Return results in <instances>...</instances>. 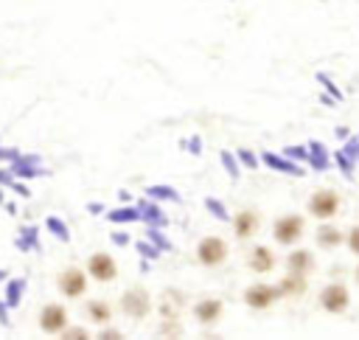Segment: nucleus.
Returning <instances> with one entry per match:
<instances>
[{"label": "nucleus", "mask_w": 359, "mask_h": 340, "mask_svg": "<svg viewBox=\"0 0 359 340\" xmlns=\"http://www.w3.org/2000/svg\"><path fill=\"white\" fill-rule=\"evenodd\" d=\"M339 208H342V197H339L334 188H317V191H311V197H309V202H306L309 216H314V219H320V222L334 219V216L339 214Z\"/></svg>", "instance_id": "f257e3e1"}, {"label": "nucleus", "mask_w": 359, "mask_h": 340, "mask_svg": "<svg viewBox=\"0 0 359 340\" xmlns=\"http://www.w3.org/2000/svg\"><path fill=\"white\" fill-rule=\"evenodd\" d=\"M154 309H157V306H154L151 295H149L143 287H129V289H123V295H121V312H123L126 318L143 320V318L151 315Z\"/></svg>", "instance_id": "f03ea898"}, {"label": "nucleus", "mask_w": 359, "mask_h": 340, "mask_svg": "<svg viewBox=\"0 0 359 340\" xmlns=\"http://www.w3.org/2000/svg\"><path fill=\"white\" fill-rule=\"evenodd\" d=\"M56 287H59V292H62L67 301H79V298H84L87 289H90V275H87V270H81V267H65V270L59 273V278H56Z\"/></svg>", "instance_id": "7ed1b4c3"}, {"label": "nucleus", "mask_w": 359, "mask_h": 340, "mask_svg": "<svg viewBox=\"0 0 359 340\" xmlns=\"http://www.w3.org/2000/svg\"><path fill=\"white\" fill-rule=\"evenodd\" d=\"M303 230H306V219H303L300 214H283V216H278L275 225H272V239H275L280 247H292L294 242H300Z\"/></svg>", "instance_id": "20e7f679"}, {"label": "nucleus", "mask_w": 359, "mask_h": 340, "mask_svg": "<svg viewBox=\"0 0 359 340\" xmlns=\"http://www.w3.org/2000/svg\"><path fill=\"white\" fill-rule=\"evenodd\" d=\"M230 256V247L222 236H202L196 242V261L202 267H222Z\"/></svg>", "instance_id": "39448f33"}, {"label": "nucleus", "mask_w": 359, "mask_h": 340, "mask_svg": "<svg viewBox=\"0 0 359 340\" xmlns=\"http://www.w3.org/2000/svg\"><path fill=\"white\" fill-rule=\"evenodd\" d=\"M84 270H87V275H90L93 281H98V284H109V281L118 278V261H115V256H109V253H104V250L90 253Z\"/></svg>", "instance_id": "423d86ee"}, {"label": "nucleus", "mask_w": 359, "mask_h": 340, "mask_svg": "<svg viewBox=\"0 0 359 340\" xmlns=\"http://www.w3.org/2000/svg\"><path fill=\"white\" fill-rule=\"evenodd\" d=\"M320 306L325 312H331V315H342L351 306V289H348V284L334 281V284L323 287L320 289Z\"/></svg>", "instance_id": "0eeeda50"}, {"label": "nucleus", "mask_w": 359, "mask_h": 340, "mask_svg": "<svg viewBox=\"0 0 359 340\" xmlns=\"http://www.w3.org/2000/svg\"><path fill=\"white\" fill-rule=\"evenodd\" d=\"M278 298H280L278 284H252V287L244 289V306L247 309H255V312L272 309Z\"/></svg>", "instance_id": "6e6552de"}, {"label": "nucleus", "mask_w": 359, "mask_h": 340, "mask_svg": "<svg viewBox=\"0 0 359 340\" xmlns=\"http://www.w3.org/2000/svg\"><path fill=\"white\" fill-rule=\"evenodd\" d=\"M36 323H39V332L42 334H50V337L53 334H62L67 329V309H65V303H45L39 309Z\"/></svg>", "instance_id": "1a4fd4ad"}, {"label": "nucleus", "mask_w": 359, "mask_h": 340, "mask_svg": "<svg viewBox=\"0 0 359 340\" xmlns=\"http://www.w3.org/2000/svg\"><path fill=\"white\" fill-rule=\"evenodd\" d=\"M191 315L199 326H213L219 323V318L224 315V301L222 298H199L194 306H191Z\"/></svg>", "instance_id": "9d476101"}, {"label": "nucleus", "mask_w": 359, "mask_h": 340, "mask_svg": "<svg viewBox=\"0 0 359 340\" xmlns=\"http://www.w3.org/2000/svg\"><path fill=\"white\" fill-rule=\"evenodd\" d=\"M230 222H233V233H236V239H241V242L252 239V236L261 230V214H258V211H252V208L238 211Z\"/></svg>", "instance_id": "9b49d317"}, {"label": "nucleus", "mask_w": 359, "mask_h": 340, "mask_svg": "<svg viewBox=\"0 0 359 340\" xmlns=\"http://www.w3.org/2000/svg\"><path fill=\"white\" fill-rule=\"evenodd\" d=\"M261 163H264L266 169H272V171H280V174H289V177H303V174H306L303 163H294V160H289L283 152H280V155H278V152H261Z\"/></svg>", "instance_id": "f8f14e48"}, {"label": "nucleus", "mask_w": 359, "mask_h": 340, "mask_svg": "<svg viewBox=\"0 0 359 340\" xmlns=\"http://www.w3.org/2000/svg\"><path fill=\"white\" fill-rule=\"evenodd\" d=\"M275 264H278V259H275L272 247H266V244H255V247L250 250V256H247V267H250L255 275H266V273H272Z\"/></svg>", "instance_id": "ddd939ff"}, {"label": "nucleus", "mask_w": 359, "mask_h": 340, "mask_svg": "<svg viewBox=\"0 0 359 340\" xmlns=\"http://www.w3.org/2000/svg\"><path fill=\"white\" fill-rule=\"evenodd\" d=\"M314 267H317V259H314V253L306 250V247H297V250H292V253L286 256V270H289V273L309 275V273H314Z\"/></svg>", "instance_id": "4468645a"}, {"label": "nucleus", "mask_w": 359, "mask_h": 340, "mask_svg": "<svg viewBox=\"0 0 359 340\" xmlns=\"http://www.w3.org/2000/svg\"><path fill=\"white\" fill-rule=\"evenodd\" d=\"M306 289H309V275H300V273L286 270V275L278 281L280 298H300V295H306Z\"/></svg>", "instance_id": "2eb2a0df"}, {"label": "nucleus", "mask_w": 359, "mask_h": 340, "mask_svg": "<svg viewBox=\"0 0 359 340\" xmlns=\"http://www.w3.org/2000/svg\"><path fill=\"white\" fill-rule=\"evenodd\" d=\"M314 242H317L323 250H334V247L345 244V233H342L337 225H331V222H323V225L317 228V233H314Z\"/></svg>", "instance_id": "dca6fc26"}, {"label": "nucleus", "mask_w": 359, "mask_h": 340, "mask_svg": "<svg viewBox=\"0 0 359 340\" xmlns=\"http://www.w3.org/2000/svg\"><path fill=\"white\" fill-rule=\"evenodd\" d=\"M185 303V295L177 292V289H165L160 303H157V312L160 318H168V320H180V306Z\"/></svg>", "instance_id": "f3484780"}, {"label": "nucleus", "mask_w": 359, "mask_h": 340, "mask_svg": "<svg viewBox=\"0 0 359 340\" xmlns=\"http://www.w3.org/2000/svg\"><path fill=\"white\" fill-rule=\"evenodd\" d=\"M84 315H87L90 323H95V326H107V323L112 320V306H109V301L93 298V301L84 303Z\"/></svg>", "instance_id": "a211bd4d"}, {"label": "nucleus", "mask_w": 359, "mask_h": 340, "mask_svg": "<svg viewBox=\"0 0 359 340\" xmlns=\"http://www.w3.org/2000/svg\"><path fill=\"white\" fill-rule=\"evenodd\" d=\"M137 208H140V216H143V222H146V225H151V228H165V225H168V219H165V216H163V211L151 202V197L140 200V202H137Z\"/></svg>", "instance_id": "6ab92c4d"}, {"label": "nucleus", "mask_w": 359, "mask_h": 340, "mask_svg": "<svg viewBox=\"0 0 359 340\" xmlns=\"http://www.w3.org/2000/svg\"><path fill=\"white\" fill-rule=\"evenodd\" d=\"M14 244H17V250H22V253H28V250H36V253H42V244H39V230H36L34 225H25V228H20V233H17Z\"/></svg>", "instance_id": "aec40b11"}, {"label": "nucleus", "mask_w": 359, "mask_h": 340, "mask_svg": "<svg viewBox=\"0 0 359 340\" xmlns=\"http://www.w3.org/2000/svg\"><path fill=\"white\" fill-rule=\"evenodd\" d=\"M107 219H109L112 225L143 222V216H140V208H137V205H121V208H112V211H107Z\"/></svg>", "instance_id": "412c9836"}, {"label": "nucleus", "mask_w": 359, "mask_h": 340, "mask_svg": "<svg viewBox=\"0 0 359 340\" xmlns=\"http://www.w3.org/2000/svg\"><path fill=\"white\" fill-rule=\"evenodd\" d=\"M309 149H311L309 166H311L314 171H323V169H328V166H331V160H328V155H325V146H323L320 140H309Z\"/></svg>", "instance_id": "4be33fe9"}, {"label": "nucleus", "mask_w": 359, "mask_h": 340, "mask_svg": "<svg viewBox=\"0 0 359 340\" xmlns=\"http://www.w3.org/2000/svg\"><path fill=\"white\" fill-rule=\"evenodd\" d=\"M146 197H151V200H168V202H180V200H182V197H180V191H177V188H171V185H165V183L146 185Z\"/></svg>", "instance_id": "5701e85b"}, {"label": "nucleus", "mask_w": 359, "mask_h": 340, "mask_svg": "<svg viewBox=\"0 0 359 340\" xmlns=\"http://www.w3.org/2000/svg\"><path fill=\"white\" fill-rule=\"evenodd\" d=\"M22 292H25V278H8V281H6V298H3V301L14 309V306H20Z\"/></svg>", "instance_id": "b1692460"}, {"label": "nucleus", "mask_w": 359, "mask_h": 340, "mask_svg": "<svg viewBox=\"0 0 359 340\" xmlns=\"http://www.w3.org/2000/svg\"><path fill=\"white\" fill-rule=\"evenodd\" d=\"M219 163H222V169H224V174L230 177V180H238L241 177V163H238V157L233 155V152H222L219 155Z\"/></svg>", "instance_id": "393cba45"}, {"label": "nucleus", "mask_w": 359, "mask_h": 340, "mask_svg": "<svg viewBox=\"0 0 359 340\" xmlns=\"http://www.w3.org/2000/svg\"><path fill=\"white\" fill-rule=\"evenodd\" d=\"M283 155H286L289 160H294V163H303V166H309L311 149H309V143H294V146H286V149H283Z\"/></svg>", "instance_id": "a878e982"}, {"label": "nucleus", "mask_w": 359, "mask_h": 340, "mask_svg": "<svg viewBox=\"0 0 359 340\" xmlns=\"http://www.w3.org/2000/svg\"><path fill=\"white\" fill-rule=\"evenodd\" d=\"M45 228H48L59 242H70V228L65 225V219H59V216H48V219H45Z\"/></svg>", "instance_id": "bb28decb"}, {"label": "nucleus", "mask_w": 359, "mask_h": 340, "mask_svg": "<svg viewBox=\"0 0 359 340\" xmlns=\"http://www.w3.org/2000/svg\"><path fill=\"white\" fill-rule=\"evenodd\" d=\"M334 160H337V166H339V171L345 174V177H353V169H356V160L345 152V149H339V152H334Z\"/></svg>", "instance_id": "cd10ccee"}, {"label": "nucleus", "mask_w": 359, "mask_h": 340, "mask_svg": "<svg viewBox=\"0 0 359 340\" xmlns=\"http://www.w3.org/2000/svg\"><path fill=\"white\" fill-rule=\"evenodd\" d=\"M205 208H208V211H210V214H213L219 222H230V219H233V216L227 214L224 202H219V200H213V197H208V200H205Z\"/></svg>", "instance_id": "c85d7f7f"}, {"label": "nucleus", "mask_w": 359, "mask_h": 340, "mask_svg": "<svg viewBox=\"0 0 359 340\" xmlns=\"http://www.w3.org/2000/svg\"><path fill=\"white\" fill-rule=\"evenodd\" d=\"M157 337H182V326H180V320H168V318H163V323H160V329H157Z\"/></svg>", "instance_id": "c756f323"}, {"label": "nucleus", "mask_w": 359, "mask_h": 340, "mask_svg": "<svg viewBox=\"0 0 359 340\" xmlns=\"http://www.w3.org/2000/svg\"><path fill=\"white\" fill-rule=\"evenodd\" d=\"M146 239H149V242H154L160 250H171V242L165 239V233H163L160 228H151V225H146Z\"/></svg>", "instance_id": "7c9ffc66"}, {"label": "nucleus", "mask_w": 359, "mask_h": 340, "mask_svg": "<svg viewBox=\"0 0 359 340\" xmlns=\"http://www.w3.org/2000/svg\"><path fill=\"white\" fill-rule=\"evenodd\" d=\"M236 157H238V163H241L244 169H258V163H261V157H258L255 152H250V149H238Z\"/></svg>", "instance_id": "2f4dec72"}, {"label": "nucleus", "mask_w": 359, "mask_h": 340, "mask_svg": "<svg viewBox=\"0 0 359 340\" xmlns=\"http://www.w3.org/2000/svg\"><path fill=\"white\" fill-rule=\"evenodd\" d=\"M135 247H137V253H140V259H149V261H151V259H157V256L163 253V250H160V247H157L154 242H146V239H143V242H137Z\"/></svg>", "instance_id": "473e14b6"}, {"label": "nucleus", "mask_w": 359, "mask_h": 340, "mask_svg": "<svg viewBox=\"0 0 359 340\" xmlns=\"http://www.w3.org/2000/svg\"><path fill=\"white\" fill-rule=\"evenodd\" d=\"M59 337H62V340H87V337H90V332H87V329H81V326H67Z\"/></svg>", "instance_id": "72a5a7b5"}, {"label": "nucleus", "mask_w": 359, "mask_h": 340, "mask_svg": "<svg viewBox=\"0 0 359 340\" xmlns=\"http://www.w3.org/2000/svg\"><path fill=\"white\" fill-rule=\"evenodd\" d=\"M345 244H348V250H351L353 256H359V225H353V228L348 230V236H345Z\"/></svg>", "instance_id": "f704fd0d"}, {"label": "nucleus", "mask_w": 359, "mask_h": 340, "mask_svg": "<svg viewBox=\"0 0 359 340\" xmlns=\"http://www.w3.org/2000/svg\"><path fill=\"white\" fill-rule=\"evenodd\" d=\"M317 81H320V84H323V87H325V90H328V93H331V96H334L337 101L342 98V93H339V87H337V84H334V81H331V79H328L325 73H317Z\"/></svg>", "instance_id": "c9c22d12"}, {"label": "nucleus", "mask_w": 359, "mask_h": 340, "mask_svg": "<svg viewBox=\"0 0 359 340\" xmlns=\"http://www.w3.org/2000/svg\"><path fill=\"white\" fill-rule=\"evenodd\" d=\"M109 239H112V242H115V244H121V247H123V244H129V242H132V236H129V233H126V230H112V233H109Z\"/></svg>", "instance_id": "e433bc0d"}, {"label": "nucleus", "mask_w": 359, "mask_h": 340, "mask_svg": "<svg viewBox=\"0 0 359 340\" xmlns=\"http://www.w3.org/2000/svg\"><path fill=\"white\" fill-rule=\"evenodd\" d=\"M98 340H123V332H118V329H104V332H98Z\"/></svg>", "instance_id": "4c0bfd02"}, {"label": "nucleus", "mask_w": 359, "mask_h": 340, "mask_svg": "<svg viewBox=\"0 0 359 340\" xmlns=\"http://www.w3.org/2000/svg\"><path fill=\"white\" fill-rule=\"evenodd\" d=\"M8 303L6 301H0V326H11V315H8Z\"/></svg>", "instance_id": "58836bf2"}, {"label": "nucleus", "mask_w": 359, "mask_h": 340, "mask_svg": "<svg viewBox=\"0 0 359 340\" xmlns=\"http://www.w3.org/2000/svg\"><path fill=\"white\" fill-rule=\"evenodd\" d=\"M188 149H191V155H202V138L194 135V138L188 140Z\"/></svg>", "instance_id": "ea45409f"}, {"label": "nucleus", "mask_w": 359, "mask_h": 340, "mask_svg": "<svg viewBox=\"0 0 359 340\" xmlns=\"http://www.w3.org/2000/svg\"><path fill=\"white\" fill-rule=\"evenodd\" d=\"M345 152H348L353 160H359V138H356V140H348V143H345Z\"/></svg>", "instance_id": "a19ab883"}, {"label": "nucleus", "mask_w": 359, "mask_h": 340, "mask_svg": "<svg viewBox=\"0 0 359 340\" xmlns=\"http://www.w3.org/2000/svg\"><path fill=\"white\" fill-rule=\"evenodd\" d=\"M11 191H17L20 197H28V185H22L20 180H14V183H11Z\"/></svg>", "instance_id": "79ce46f5"}, {"label": "nucleus", "mask_w": 359, "mask_h": 340, "mask_svg": "<svg viewBox=\"0 0 359 340\" xmlns=\"http://www.w3.org/2000/svg\"><path fill=\"white\" fill-rule=\"evenodd\" d=\"M87 211H90V214H104V205H101V202H90Z\"/></svg>", "instance_id": "37998d69"}, {"label": "nucleus", "mask_w": 359, "mask_h": 340, "mask_svg": "<svg viewBox=\"0 0 359 340\" xmlns=\"http://www.w3.org/2000/svg\"><path fill=\"white\" fill-rule=\"evenodd\" d=\"M337 138L345 140V138H348V126H337Z\"/></svg>", "instance_id": "c03bdc74"}, {"label": "nucleus", "mask_w": 359, "mask_h": 340, "mask_svg": "<svg viewBox=\"0 0 359 340\" xmlns=\"http://www.w3.org/2000/svg\"><path fill=\"white\" fill-rule=\"evenodd\" d=\"M118 200H121V202H129V200H132V194H129V191H123V188H121V191H118Z\"/></svg>", "instance_id": "a18cd8bd"}, {"label": "nucleus", "mask_w": 359, "mask_h": 340, "mask_svg": "<svg viewBox=\"0 0 359 340\" xmlns=\"http://www.w3.org/2000/svg\"><path fill=\"white\" fill-rule=\"evenodd\" d=\"M3 208H6V211H8V214H11V216H14V214H17V205H14V202H3Z\"/></svg>", "instance_id": "49530a36"}, {"label": "nucleus", "mask_w": 359, "mask_h": 340, "mask_svg": "<svg viewBox=\"0 0 359 340\" xmlns=\"http://www.w3.org/2000/svg\"><path fill=\"white\" fill-rule=\"evenodd\" d=\"M353 278H356V284H359V264H356V270H353Z\"/></svg>", "instance_id": "de8ad7c7"}, {"label": "nucleus", "mask_w": 359, "mask_h": 340, "mask_svg": "<svg viewBox=\"0 0 359 340\" xmlns=\"http://www.w3.org/2000/svg\"><path fill=\"white\" fill-rule=\"evenodd\" d=\"M0 281H6V270H0Z\"/></svg>", "instance_id": "09e8293b"}, {"label": "nucleus", "mask_w": 359, "mask_h": 340, "mask_svg": "<svg viewBox=\"0 0 359 340\" xmlns=\"http://www.w3.org/2000/svg\"><path fill=\"white\" fill-rule=\"evenodd\" d=\"M3 202H6V200H3V185H0V205H3Z\"/></svg>", "instance_id": "8fccbe9b"}]
</instances>
